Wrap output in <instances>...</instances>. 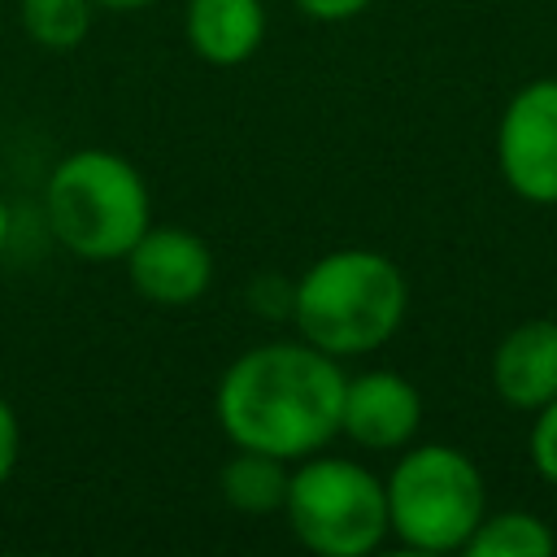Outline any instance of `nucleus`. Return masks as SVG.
Returning a JSON list of instances; mask_svg holds the SVG:
<instances>
[{
	"instance_id": "nucleus-1",
	"label": "nucleus",
	"mask_w": 557,
	"mask_h": 557,
	"mask_svg": "<svg viewBox=\"0 0 557 557\" xmlns=\"http://www.w3.org/2000/svg\"><path fill=\"white\" fill-rule=\"evenodd\" d=\"M344 383L339 357L309 339H274L222 370L213 409L235 448L300 461L339 435Z\"/></svg>"
},
{
	"instance_id": "nucleus-2",
	"label": "nucleus",
	"mask_w": 557,
	"mask_h": 557,
	"mask_svg": "<svg viewBox=\"0 0 557 557\" xmlns=\"http://www.w3.org/2000/svg\"><path fill=\"white\" fill-rule=\"evenodd\" d=\"M409 309V283L400 265L374 248H335L318 257L292 296V322L300 339L331 357H366L383 348Z\"/></svg>"
},
{
	"instance_id": "nucleus-3",
	"label": "nucleus",
	"mask_w": 557,
	"mask_h": 557,
	"mask_svg": "<svg viewBox=\"0 0 557 557\" xmlns=\"http://www.w3.org/2000/svg\"><path fill=\"white\" fill-rule=\"evenodd\" d=\"M48 226L83 261H122L152 226V196L122 152L78 148L48 174Z\"/></svg>"
},
{
	"instance_id": "nucleus-4",
	"label": "nucleus",
	"mask_w": 557,
	"mask_h": 557,
	"mask_svg": "<svg viewBox=\"0 0 557 557\" xmlns=\"http://www.w3.org/2000/svg\"><path fill=\"white\" fill-rule=\"evenodd\" d=\"M387 522L418 553L466 548L483 522V474L453 444H418L387 474Z\"/></svg>"
},
{
	"instance_id": "nucleus-5",
	"label": "nucleus",
	"mask_w": 557,
	"mask_h": 557,
	"mask_svg": "<svg viewBox=\"0 0 557 557\" xmlns=\"http://www.w3.org/2000/svg\"><path fill=\"white\" fill-rule=\"evenodd\" d=\"M283 513L292 535L318 557H366L392 531L383 479L348 457H300Z\"/></svg>"
},
{
	"instance_id": "nucleus-6",
	"label": "nucleus",
	"mask_w": 557,
	"mask_h": 557,
	"mask_svg": "<svg viewBox=\"0 0 557 557\" xmlns=\"http://www.w3.org/2000/svg\"><path fill=\"white\" fill-rule=\"evenodd\" d=\"M496 161L505 183L522 200H557V78H535L505 104L496 131Z\"/></svg>"
},
{
	"instance_id": "nucleus-7",
	"label": "nucleus",
	"mask_w": 557,
	"mask_h": 557,
	"mask_svg": "<svg viewBox=\"0 0 557 557\" xmlns=\"http://www.w3.org/2000/svg\"><path fill=\"white\" fill-rule=\"evenodd\" d=\"M122 261L131 287L161 309L191 305L213 283V252L187 226H148Z\"/></svg>"
},
{
	"instance_id": "nucleus-8",
	"label": "nucleus",
	"mask_w": 557,
	"mask_h": 557,
	"mask_svg": "<svg viewBox=\"0 0 557 557\" xmlns=\"http://www.w3.org/2000/svg\"><path fill=\"white\" fill-rule=\"evenodd\" d=\"M422 422V396L418 387L396 370H366L344 383V409H339V435L370 453L405 448L418 435Z\"/></svg>"
},
{
	"instance_id": "nucleus-9",
	"label": "nucleus",
	"mask_w": 557,
	"mask_h": 557,
	"mask_svg": "<svg viewBox=\"0 0 557 557\" xmlns=\"http://www.w3.org/2000/svg\"><path fill=\"white\" fill-rule=\"evenodd\" d=\"M492 387L513 409H540L557 396V322H518L492 352Z\"/></svg>"
},
{
	"instance_id": "nucleus-10",
	"label": "nucleus",
	"mask_w": 557,
	"mask_h": 557,
	"mask_svg": "<svg viewBox=\"0 0 557 557\" xmlns=\"http://www.w3.org/2000/svg\"><path fill=\"white\" fill-rule=\"evenodd\" d=\"M187 44L209 65H244L265 39L261 0H187Z\"/></svg>"
},
{
	"instance_id": "nucleus-11",
	"label": "nucleus",
	"mask_w": 557,
	"mask_h": 557,
	"mask_svg": "<svg viewBox=\"0 0 557 557\" xmlns=\"http://www.w3.org/2000/svg\"><path fill=\"white\" fill-rule=\"evenodd\" d=\"M287 461L257 453V448H239L226 466H222V500L239 513H274L287 500Z\"/></svg>"
},
{
	"instance_id": "nucleus-12",
	"label": "nucleus",
	"mask_w": 557,
	"mask_h": 557,
	"mask_svg": "<svg viewBox=\"0 0 557 557\" xmlns=\"http://www.w3.org/2000/svg\"><path fill=\"white\" fill-rule=\"evenodd\" d=\"M557 535L548 531L544 518L527 509H505V513H483L474 535L466 540L470 557H553Z\"/></svg>"
},
{
	"instance_id": "nucleus-13",
	"label": "nucleus",
	"mask_w": 557,
	"mask_h": 557,
	"mask_svg": "<svg viewBox=\"0 0 557 557\" xmlns=\"http://www.w3.org/2000/svg\"><path fill=\"white\" fill-rule=\"evenodd\" d=\"M91 13H96L91 0H22L17 4L22 30L30 35V44H39L48 52L78 48L91 30Z\"/></svg>"
},
{
	"instance_id": "nucleus-14",
	"label": "nucleus",
	"mask_w": 557,
	"mask_h": 557,
	"mask_svg": "<svg viewBox=\"0 0 557 557\" xmlns=\"http://www.w3.org/2000/svg\"><path fill=\"white\" fill-rule=\"evenodd\" d=\"M531 461L548 483H557V396L540 405V418L531 426Z\"/></svg>"
},
{
	"instance_id": "nucleus-15",
	"label": "nucleus",
	"mask_w": 557,
	"mask_h": 557,
	"mask_svg": "<svg viewBox=\"0 0 557 557\" xmlns=\"http://www.w3.org/2000/svg\"><path fill=\"white\" fill-rule=\"evenodd\" d=\"M17 448H22V426H17L13 405L0 396V487L9 483V474L17 466Z\"/></svg>"
},
{
	"instance_id": "nucleus-16",
	"label": "nucleus",
	"mask_w": 557,
	"mask_h": 557,
	"mask_svg": "<svg viewBox=\"0 0 557 557\" xmlns=\"http://www.w3.org/2000/svg\"><path fill=\"white\" fill-rule=\"evenodd\" d=\"M305 17H318V22H348L357 13H366L374 0H292Z\"/></svg>"
},
{
	"instance_id": "nucleus-17",
	"label": "nucleus",
	"mask_w": 557,
	"mask_h": 557,
	"mask_svg": "<svg viewBox=\"0 0 557 557\" xmlns=\"http://www.w3.org/2000/svg\"><path fill=\"white\" fill-rule=\"evenodd\" d=\"M96 9H109V13H135V9H148L157 0H91Z\"/></svg>"
},
{
	"instance_id": "nucleus-18",
	"label": "nucleus",
	"mask_w": 557,
	"mask_h": 557,
	"mask_svg": "<svg viewBox=\"0 0 557 557\" xmlns=\"http://www.w3.org/2000/svg\"><path fill=\"white\" fill-rule=\"evenodd\" d=\"M4 244H9V205L0 196V252H4Z\"/></svg>"
}]
</instances>
